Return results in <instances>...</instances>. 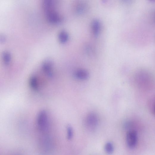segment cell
<instances>
[{"label":"cell","instance_id":"cell-13","mask_svg":"<svg viewBox=\"0 0 155 155\" xmlns=\"http://www.w3.org/2000/svg\"><path fill=\"white\" fill-rule=\"evenodd\" d=\"M154 97H152L149 101V107L150 111L154 115Z\"/></svg>","mask_w":155,"mask_h":155},{"label":"cell","instance_id":"cell-12","mask_svg":"<svg viewBox=\"0 0 155 155\" xmlns=\"http://www.w3.org/2000/svg\"><path fill=\"white\" fill-rule=\"evenodd\" d=\"M67 137L68 140H71L73 135V129L72 127L68 125L67 127Z\"/></svg>","mask_w":155,"mask_h":155},{"label":"cell","instance_id":"cell-7","mask_svg":"<svg viewBox=\"0 0 155 155\" xmlns=\"http://www.w3.org/2000/svg\"><path fill=\"white\" fill-rule=\"evenodd\" d=\"M92 28L94 36L95 37H97L101 31V24L98 20H95L93 21Z\"/></svg>","mask_w":155,"mask_h":155},{"label":"cell","instance_id":"cell-6","mask_svg":"<svg viewBox=\"0 0 155 155\" xmlns=\"http://www.w3.org/2000/svg\"><path fill=\"white\" fill-rule=\"evenodd\" d=\"M74 76L77 79L80 80H85L89 77L88 71L83 69H79L76 71L74 73Z\"/></svg>","mask_w":155,"mask_h":155},{"label":"cell","instance_id":"cell-15","mask_svg":"<svg viewBox=\"0 0 155 155\" xmlns=\"http://www.w3.org/2000/svg\"><path fill=\"white\" fill-rule=\"evenodd\" d=\"M148 1L152 2H154L155 1V0H148Z\"/></svg>","mask_w":155,"mask_h":155},{"label":"cell","instance_id":"cell-11","mask_svg":"<svg viewBox=\"0 0 155 155\" xmlns=\"http://www.w3.org/2000/svg\"><path fill=\"white\" fill-rule=\"evenodd\" d=\"M105 150L106 152L108 154L112 153L114 150V147L112 144L110 142L107 143L105 145Z\"/></svg>","mask_w":155,"mask_h":155},{"label":"cell","instance_id":"cell-5","mask_svg":"<svg viewBox=\"0 0 155 155\" xmlns=\"http://www.w3.org/2000/svg\"><path fill=\"white\" fill-rule=\"evenodd\" d=\"M54 63L51 60H48L43 63L42 68L43 71L48 76L52 77L53 75Z\"/></svg>","mask_w":155,"mask_h":155},{"label":"cell","instance_id":"cell-10","mask_svg":"<svg viewBox=\"0 0 155 155\" xmlns=\"http://www.w3.org/2000/svg\"><path fill=\"white\" fill-rule=\"evenodd\" d=\"M3 61L6 65H9L10 64L11 61V56L9 53L5 51L2 54Z\"/></svg>","mask_w":155,"mask_h":155},{"label":"cell","instance_id":"cell-4","mask_svg":"<svg viewBox=\"0 0 155 155\" xmlns=\"http://www.w3.org/2000/svg\"><path fill=\"white\" fill-rule=\"evenodd\" d=\"M56 0H43V6L46 15L57 12L55 9Z\"/></svg>","mask_w":155,"mask_h":155},{"label":"cell","instance_id":"cell-8","mask_svg":"<svg viewBox=\"0 0 155 155\" xmlns=\"http://www.w3.org/2000/svg\"><path fill=\"white\" fill-rule=\"evenodd\" d=\"M29 84L31 88L34 90L38 91L39 89V83L37 77L32 76L29 79Z\"/></svg>","mask_w":155,"mask_h":155},{"label":"cell","instance_id":"cell-3","mask_svg":"<svg viewBox=\"0 0 155 155\" xmlns=\"http://www.w3.org/2000/svg\"><path fill=\"white\" fill-rule=\"evenodd\" d=\"M126 141L128 147L133 149L136 146L137 141V133L134 130H130L126 134Z\"/></svg>","mask_w":155,"mask_h":155},{"label":"cell","instance_id":"cell-9","mask_svg":"<svg viewBox=\"0 0 155 155\" xmlns=\"http://www.w3.org/2000/svg\"><path fill=\"white\" fill-rule=\"evenodd\" d=\"M59 42L61 43H66L68 40L69 36L67 32L65 31L62 30L60 32L58 36Z\"/></svg>","mask_w":155,"mask_h":155},{"label":"cell","instance_id":"cell-2","mask_svg":"<svg viewBox=\"0 0 155 155\" xmlns=\"http://www.w3.org/2000/svg\"><path fill=\"white\" fill-rule=\"evenodd\" d=\"M85 126L88 130L93 132L96 129L98 123V118L96 114L93 112L89 113L86 117Z\"/></svg>","mask_w":155,"mask_h":155},{"label":"cell","instance_id":"cell-14","mask_svg":"<svg viewBox=\"0 0 155 155\" xmlns=\"http://www.w3.org/2000/svg\"><path fill=\"white\" fill-rule=\"evenodd\" d=\"M6 38L4 35H0V43H4L6 42Z\"/></svg>","mask_w":155,"mask_h":155},{"label":"cell","instance_id":"cell-1","mask_svg":"<svg viewBox=\"0 0 155 155\" xmlns=\"http://www.w3.org/2000/svg\"><path fill=\"white\" fill-rule=\"evenodd\" d=\"M37 124L39 131L43 134L47 133L49 129L48 116L46 112L43 110L39 113L37 118Z\"/></svg>","mask_w":155,"mask_h":155}]
</instances>
